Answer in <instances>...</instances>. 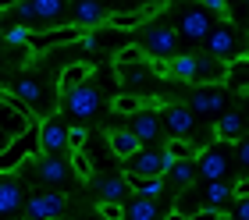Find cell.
<instances>
[{
	"instance_id": "cell-1",
	"label": "cell",
	"mask_w": 249,
	"mask_h": 220,
	"mask_svg": "<svg viewBox=\"0 0 249 220\" xmlns=\"http://www.w3.org/2000/svg\"><path fill=\"white\" fill-rule=\"evenodd\" d=\"M11 96H15L36 121H39V118H50V114H57V92H50V85L43 82V78L21 75L18 82H15V89H11Z\"/></svg>"
},
{
	"instance_id": "cell-2",
	"label": "cell",
	"mask_w": 249,
	"mask_h": 220,
	"mask_svg": "<svg viewBox=\"0 0 249 220\" xmlns=\"http://www.w3.org/2000/svg\"><path fill=\"white\" fill-rule=\"evenodd\" d=\"M100 107H104V92H100L93 82H82V85H75L71 92L57 96V110H64L68 118H75V121L96 118Z\"/></svg>"
},
{
	"instance_id": "cell-3",
	"label": "cell",
	"mask_w": 249,
	"mask_h": 220,
	"mask_svg": "<svg viewBox=\"0 0 249 220\" xmlns=\"http://www.w3.org/2000/svg\"><path fill=\"white\" fill-rule=\"evenodd\" d=\"M32 124H36V118H32L11 92H0V153L11 146V138H18L21 132H29Z\"/></svg>"
},
{
	"instance_id": "cell-4",
	"label": "cell",
	"mask_w": 249,
	"mask_h": 220,
	"mask_svg": "<svg viewBox=\"0 0 249 220\" xmlns=\"http://www.w3.org/2000/svg\"><path fill=\"white\" fill-rule=\"evenodd\" d=\"M207 57H213V61H221V64H231L235 57H242V32L228 25V21H221V25H213L207 32Z\"/></svg>"
},
{
	"instance_id": "cell-5",
	"label": "cell",
	"mask_w": 249,
	"mask_h": 220,
	"mask_svg": "<svg viewBox=\"0 0 249 220\" xmlns=\"http://www.w3.org/2000/svg\"><path fill=\"white\" fill-rule=\"evenodd\" d=\"M175 160L164 153V149H139V153H132L128 160H124V178H164L167 167H171Z\"/></svg>"
},
{
	"instance_id": "cell-6",
	"label": "cell",
	"mask_w": 249,
	"mask_h": 220,
	"mask_svg": "<svg viewBox=\"0 0 249 220\" xmlns=\"http://www.w3.org/2000/svg\"><path fill=\"white\" fill-rule=\"evenodd\" d=\"M36 138H39V156H57L68 149V124L61 121V114L36 121Z\"/></svg>"
},
{
	"instance_id": "cell-7",
	"label": "cell",
	"mask_w": 249,
	"mask_h": 220,
	"mask_svg": "<svg viewBox=\"0 0 249 220\" xmlns=\"http://www.w3.org/2000/svg\"><path fill=\"white\" fill-rule=\"evenodd\" d=\"M228 167H231V156H228V146L224 142H210L207 149H199V156H196V174L199 178L228 181Z\"/></svg>"
},
{
	"instance_id": "cell-8",
	"label": "cell",
	"mask_w": 249,
	"mask_h": 220,
	"mask_svg": "<svg viewBox=\"0 0 249 220\" xmlns=\"http://www.w3.org/2000/svg\"><path fill=\"white\" fill-rule=\"evenodd\" d=\"M228 103V85H196V92L189 96V114L192 118H213L224 110Z\"/></svg>"
},
{
	"instance_id": "cell-9",
	"label": "cell",
	"mask_w": 249,
	"mask_h": 220,
	"mask_svg": "<svg viewBox=\"0 0 249 220\" xmlns=\"http://www.w3.org/2000/svg\"><path fill=\"white\" fill-rule=\"evenodd\" d=\"M142 53H150L153 61H171L178 53V32L171 25H157L146 32V43H142Z\"/></svg>"
},
{
	"instance_id": "cell-10",
	"label": "cell",
	"mask_w": 249,
	"mask_h": 220,
	"mask_svg": "<svg viewBox=\"0 0 249 220\" xmlns=\"http://www.w3.org/2000/svg\"><path fill=\"white\" fill-rule=\"evenodd\" d=\"M64 206H68V199L61 192H36L25 203V220H57L64 213Z\"/></svg>"
},
{
	"instance_id": "cell-11",
	"label": "cell",
	"mask_w": 249,
	"mask_h": 220,
	"mask_svg": "<svg viewBox=\"0 0 249 220\" xmlns=\"http://www.w3.org/2000/svg\"><path fill=\"white\" fill-rule=\"evenodd\" d=\"M160 128H167V138H192L196 135V118L189 114V107L182 103H171L160 114Z\"/></svg>"
},
{
	"instance_id": "cell-12",
	"label": "cell",
	"mask_w": 249,
	"mask_h": 220,
	"mask_svg": "<svg viewBox=\"0 0 249 220\" xmlns=\"http://www.w3.org/2000/svg\"><path fill=\"white\" fill-rule=\"evenodd\" d=\"M213 29V21H210V15L203 11L199 4H192L189 11H182V18H178V39H207V32Z\"/></svg>"
},
{
	"instance_id": "cell-13",
	"label": "cell",
	"mask_w": 249,
	"mask_h": 220,
	"mask_svg": "<svg viewBox=\"0 0 249 220\" xmlns=\"http://www.w3.org/2000/svg\"><path fill=\"white\" fill-rule=\"evenodd\" d=\"M82 39V29L78 25H61V29H50V32H32L29 46L32 50H50V46H64V43H75Z\"/></svg>"
},
{
	"instance_id": "cell-14",
	"label": "cell",
	"mask_w": 249,
	"mask_h": 220,
	"mask_svg": "<svg viewBox=\"0 0 249 220\" xmlns=\"http://www.w3.org/2000/svg\"><path fill=\"white\" fill-rule=\"evenodd\" d=\"M32 174H36V181H47V185H61L71 178V170H68V164L61 156H36V164H32Z\"/></svg>"
},
{
	"instance_id": "cell-15",
	"label": "cell",
	"mask_w": 249,
	"mask_h": 220,
	"mask_svg": "<svg viewBox=\"0 0 249 220\" xmlns=\"http://www.w3.org/2000/svg\"><path fill=\"white\" fill-rule=\"evenodd\" d=\"M132 135L139 138V146H150L160 138V114H153V110H135L132 114Z\"/></svg>"
},
{
	"instance_id": "cell-16",
	"label": "cell",
	"mask_w": 249,
	"mask_h": 220,
	"mask_svg": "<svg viewBox=\"0 0 249 220\" xmlns=\"http://www.w3.org/2000/svg\"><path fill=\"white\" fill-rule=\"evenodd\" d=\"M239 138H242V114L239 110H221V121H217V128H213V142L231 146V142H239Z\"/></svg>"
},
{
	"instance_id": "cell-17",
	"label": "cell",
	"mask_w": 249,
	"mask_h": 220,
	"mask_svg": "<svg viewBox=\"0 0 249 220\" xmlns=\"http://www.w3.org/2000/svg\"><path fill=\"white\" fill-rule=\"evenodd\" d=\"M21 210V185L15 174H0V217Z\"/></svg>"
},
{
	"instance_id": "cell-18",
	"label": "cell",
	"mask_w": 249,
	"mask_h": 220,
	"mask_svg": "<svg viewBox=\"0 0 249 220\" xmlns=\"http://www.w3.org/2000/svg\"><path fill=\"white\" fill-rule=\"evenodd\" d=\"M121 213H124V220H160V206H157V199L132 195V199L121 206Z\"/></svg>"
},
{
	"instance_id": "cell-19",
	"label": "cell",
	"mask_w": 249,
	"mask_h": 220,
	"mask_svg": "<svg viewBox=\"0 0 249 220\" xmlns=\"http://www.w3.org/2000/svg\"><path fill=\"white\" fill-rule=\"evenodd\" d=\"M89 75H93V64H68L61 78H57V96H64V92H71L75 85L89 82Z\"/></svg>"
},
{
	"instance_id": "cell-20",
	"label": "cell",
	"mask_w": 249,
	"mask_h": 220,
	"mask_svg": "<svg viewBox=\"0 0 249 220\" xmlns=\"http://www.w3.org/2000/svg\"><path fill=\"white\" fill-rule=\"evenodd\" d=\"M199 199L207 203L203 210H224L228 199H231V185L228 181H207V188L199 192Z\"/></svg>"
},
{
	"instance_id": "cell-21",
	"label": "cell",
	"mask_w": 249,
	"mask_h": 220,
	"mask_svg": "<svg viewBox=\"0 0 249 220\" xmlns=\"http://www.w3.org/2000/svg\"><path fill=\"white\" fill-rule=\"evenodd\" d=\"M96 188H100V203H124L132 195V188H128L124 178H100Z\"/></svg>"
},
{
	"instance_id": "cell-22",
	"label": "cell",
	"mask_w": 249,
	"mask_h": 220,
	"mask_svg": "<svg viewBox=\"0 0 249 220\" xmlns=\"http://www.w3.org/2000/svg\"><path fill=\"white\" fill-rule=\"evenodd\" d=\"M104 21H107L104 4H96V0H78V7H75V25H78V29L104 25Z\"/></svg>"
},
{
	"instance_id": "cell-23",
	"label": "cell",
	"mask_w": 249,
	"mask_h": 220,
	"mask_svg": "<svg viewBox=\"0 0 249 220\" xmlns=\"http://www.w3.org/2000/svg\"><path fill=\"white\" fill-rule=\"evenodd\" d=\"M164 4H150L146 11H132V15H110V29H135V25H142V21H150L153 15H160Z\"/></svg>"
},
{
	"instance_id": "cell-24",
	"label": "cell",
	"mask_w": 249,
	"mask_h": 220,
	"mask_svg": "<svg viewBox=\"0 0 249 220\" xmlns=\"http://www.w3.org/2000/svg\"><path fill=\"white\" fill-rule=\"evenodd\" d=\"M107 142H110V153L121 156V160H128L132 153H139V138H135L132 132H107Z\"/></svg>"
},
{
	"instance_id": "cell-25",
	"label": "cell",
	"mask_w": 249,
	"mask_h": 220,
	"mask_svg": "<svg viewBox=\"0 0 249 220\" xmlns=\"http://www.w3.org/2000/svg\"><path fill=\"white\" fill-rule=\"evenodd\" d=\"M29 7L36 15V21H57L68 11V0H29Z\"/></svg>"
},
{
	"instance_id": "cell-26",
	"label": "cell",
	"mask_w": 249,
	"mask_h": 220,
	"mask_svg": "<svg viewBox=\"0 0 249 220\" xmlns=\"http://www.w3.org/2000/svg\"><path fill=\"white\" fill-rule=\"evenodd\" d=\"M167 174H171V181L178 185V188H189V185H196V160H175L171 167H167Z\"/></svg>"
},
{
	"instance_id": "cell-27",
	"label": "cell",
	"mask_w": 249,
	"mask_h": 220,
	"mask_svg": "<svg viewBox=\"0 0 249 220\" xmlns=\"http://www.w3.org/2000/svg\"><path fill=\"white\" fill-rule=\"evenodd\" d=\"M199 210H203V199H199L196 185H189V188L178 192V199H175V213L178 217H192V213H199Z\"/></svg>"
},
{
	"instance_id": "cell-28",
	"label": "cell",
	"mask_w": 249,
	"mask_h": 220,
	"mask_svg": "<svg viewBox=\"0 0 249 220\" xmlns=\"http://www.w3.org/2000/svg\"><path fill=\"white\" fill-rule=\"evenodd\" d=\"M68 153H71V156H68V170H75L82 181L93 178V160H89L86 149H68Z\"/></svg>"
},
{
	"instance_id": "cell-29",
	"label": "cell",
	"mask_w": 249,
	"mask_h": 220,
	"mask_svg": "<svg viewBox=\"0 0 249 220\" xmlns=\"http://www.w3.org/2000/svg\"><path fill=\"white\" fill-rule=\"evenodd\" d=\"M164 153L171 160H196V142L192 138H167Z\"/></svg>"
},
{
	"instance_id": "cell-30",
	"label": "cell",
	"mask_w": 249,
	"mask_h": 220,
	"mask_svg": "<svg viewBox=\"0 0 249 220\" xmlns=\"http://www.w3.org/2000/svg\"><path fill=\"white\" fill-rule=\"evenodd\" d=\"M132 192L139 195V199H157V195L164 192V178H142L132 185Z\"/></svg>"
},
{
	"instance_id": "cell-31",
	"label": "cell",
	"mask_w": 249,
	"mask_h": 220,
	"mask_svg": "<svg viewBox=\"0 0 249 220\" xmlns=\"http://www.w3.org/2000/svg\"><path fill=\"white\" fill-rule=\"evenodd\" d=\"M118 71H121V82H124V85H132V82H142L146 75H153V71H150V68H146L142 61H139V64H118Z\"/></svg>"
},
{
	"instance_id": "cell-32",
	"label": "cell",
	"mask_w": 249,
	"mask_h": 220,
	"mask_svg": "<svg viewBox=\"0 0 249 220\" xmlns=\"http://www.w3.org/2000/svg\"><path fill=\"white\" fill-rule=\"evenodd\" d=\"M110 107H114V114H135V110H142V103L135 92H121V96H114Z\"/></svg>"
},
{
	"instance_id": "cell-33",
	"label": "cell",
	"mask_w": 249,
	"mask_h": 220,
	"mask_svg": "<svg viewBox=\"0 0 249 220\" xmlns=\"http://www.w3.org/2000/svg\"><path fill=\"white\" fill-rule=\"evenodd\" d=\"M142 57H146V53H142V46H135V43H132V46H121V50L114 53V64H135V61H142Z\"/></svg>"
},
{
	"instance_id": "cell-34",
	"label": "cell",
	"mask_w": 249,
	"mask_h": 220,
	"mask_svg": "<svg viewBox=\"0 0 249 220\" xmlns=\"http://www.w3.org/2000/svg\"><path fill=\"white\" fill-rule=\"evenodd\" d=\"M29 36H32V29H25V25H15V29L4 32L7 46H29Z\"/></svg>"
},
{
	"instance_id": "cell-35",
	"label": "cell",
	"mask_w": 249,
	"mask_h": 220,
	"mask_svg": "<svg viewBox=\"0 0 249 220\" xmlns=\"http://www.w3.org/2000/svg\"><path fill=\"white\" fill-rule=\"evenodd\" d=\"M86 138H89L86 124H71V128H68V149H82Z\"/></svg>"
},
{
	"instance_id": "cell-36",
	"label": "cell",
	"mask_w": 249,
	"mask_h": 220,
	"mask_svg": "<svg viewBox=\"0 0 249 220\" xmlns=\"http://www.w3.org/2000/svg\"><path fill=\"white\" fill-rule=\"evenodd\" d=\"M96 213L104 217V220H124L121 203H96Z\"/></svg>"
},
{
	"instance_id": "cell-37",
	"label": "cell",
	"mask_w": 249,
	"mask_h": 220,
	"mask_svg": "<svg viewBox=\"0 0 249 220\" xmlns=\"http://www.w3.org/2000/svg\"><path fill=\"white\" fill-rule=\"evenodd\" d=\"M196 4H203V7H210L213 15H221L224 21H228V0H196Z\"/></svg>"
},
{
	"instance_id": "cell-38",
	"label": "cell",
	"mask_w": 249,
	"mask_h": 220,
	"mask_svg": "<svg viewBox=\"0 0 249 220\" xmlns=\"http://www.w3.org/2000/svg\"><path fill=\"white\" fill-rule=\"evenodd\" d=\"M235 160H239V167H246V164H249V146L242 142V138L235 142Z\"/></svg>"
},
{
	"instance_id": "cell-39",
	"label": "cell",
	"mask_w": 249,
	"mask_h": 220,
	"mask_svg": "<svg viewBox=\"0 0 249 220\" xmlns=\"http://www.w3.org/2000/svg\"><path fill=\"white\" fill-rule=\"evenodd\" d=\"M235 220H249V199H239V203H235Z\"/></svg>"
},
{
	"instance_id": "cell-40",
	"label": "cell",
	"mask_w": 249,
	"mask_h": 220,
	"mask_svg": "<svg viewBox=\"0 0 249 220\" xmlns=\"http://www.w3.org/2000/svg\"><path fill=\"white\" fill-rule=\"evenodd\" d=\"M78 43H82V46H86V50H96V46H100V39H96V36H82V39H78Z\"/></svg>"
},
{
	"instance_id": "cell-41",
	"label": "cell",
	"mask_w": 249,
	"mask_h": 220,
	"mask_svg": "<svg viewBox=\"0 0 249 220\" xmlns=\"http://www.w3.org/2000/svg\"><path fill=\"white\" fill-rule=\"evenodd\" d=\"M4 7H15V0H0V11H4Z\"/></svg>"
},
{
	"instance_id": "cell-42",
	"label": "cell",
	"mask_w": 249,
	"mask_h": 220,
	"mask_svg": "<svg viewBox=\"0 0 249 220\" xmlns=\"http://www.w3.org/2000/svg\"><path fill=\"white\" fill-rule=\"evenodd\" d=\"M0 36H4V21H0Z\"/></svg>"
}]
</instances>
